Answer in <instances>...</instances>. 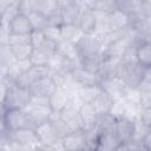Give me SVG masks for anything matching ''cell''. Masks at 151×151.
I'll return each instance as SVG.
<instances>
[{
	"instance_id": "6da1fadb",
	"label": "cell",
	"mask_w": 151,
	"mask_h": 151,
	"mask_svg": "<svg viewBox=\"0 0 151 151\" xmlns=\"http://www.w3.org/2000/svg\"><path fill=\"white\" fill-rule=\"evenodd\" d=\"M1 104L4 109H25L31 99L32 93L28 88L18 86L7 79L1 78Z\"/></svg>"
},
{
	"instance_id": "7a4b0ae2",
	"label": "cell",
	"mask_w": 151,
	"mask_h": 151,
	"mask_svg": "<svg viewBox=\"0 0 151 151\" xmlns=\"http://www.w3.org/2000/svg\"><path fill=\"white\" fill-rule=\"evenodd\" d=\"M1 126L14 131L24 127H35V124L25 109H4Z\"/></svg>"
},
{
	"instance_id": "3957f363",
	"label": "cell",
	"mask_w": 151,
	"mask_h": 151,
	"mask_svg": "<svg viewBox=\"0 0 151 151\" xmlns=\"http://www.w3.org/2000/svg\"><path fill=\"white\" fill-rule=\"evenodd\" d=\"M7 45L15 59H29L34 50L29 42V34H11Z\"/></svg>"
},
{
	"instance_id": "277c9868",
	"label": "cell",
	"mask_w": 151,
	"mask_h": 151,
	"mask_svg": "<svg viewBox=\"0 0 151 151\" xmlns=\"http://www.w3.org/2000/svg\"><path fill=\"white\" fill-rule=\"evenodd\" d=\"M122 145H123V142L119 138V136L116 133L114 129L103 130L99 132L96 150H107V151L120 150Z\"/></svg>"
},
{
	"instance_id": "5b68a950",
	"label": "cell",
	"mask_w": 151,
	"mask_h": 151,
	"mask_svg": "<svg viewBox=\"0 0 151 151\" xmlns=\"http://www.w3.org/2000/svg\"><path fill=\"white\" fill-rule=\"evenodd\" d=\"M59 117L72 131H79L84 129L81 117L79 113V107L73 104H68L65 109H63L59 112Z\"/></svg>"
},
{
	"instance_id": "8992f818",
	"label": "cell",
	"mask_w": 151,
	"mask_h": 151,
	"mask_svg": "<svg viewBox=\"0 0 151 151\" xmlns=\"http://www.w3.org/2000/svg\"><path fill=\"white\" fill-rule=\"evenodd\" d=\"M5 24H7V27L11 34H25L26 35V34H29L33 29L28 14L22 13V12H20L11 21L5 22Z\"/></svg>"
},
{
	"instance_id": "52a82bcc",
	"label": "cell",
	"mask_w": 151,
	"mask_h": 151,
	"mask_svg": "<svg viewBox=\"0 0 151 151\" xmlns=\"http://www.w3.org/2000/svg\"><path fill=\"white\" fill-rule=\"evenodd\" d=\"M57 88H58V85L54 81V79L51 76H47V77H42V78H39L38 80H35L33 83V85L31 86L29 91H31L32 96L50 97Z\"/></svg>"
},
{
	"instance_id": "ba28073f",
	"label": "cell",
	"mask_w": 151,
	"mask_h": 151,
	"mask_svg": "<svg viewBox=\"0 0 151 151\" xmlns=\"http://www.w3.org/2000/svg\"><path fill=\"white\" fill-rule=\"evenodd\" d=\"M72 78L76 80V83L79 85V87L83 86H91V85H97L100 83V79L98 74L81 65H79L73 72H72Z\"/></svg>"
},
{
	"instance_id": "9c48e42d",
	"label": "cell",
	"mask_w": 151,
	"mask_h": 151,
	"mask_svg": "<svg viewBox=\"0 0 151 151\" xmlns=\"http://www.w3.org/2000/svg\"><path fill=\"white\" fill-rule=\"evenodd\" d=\"M110 21V32L116 33H124L130 28V15L122 12L120 9H116L111 14H109Z\"/></svg>"
},
{
	"instance_id": "30bf717a",
	"label": "cell",
	"mask_w": 151,
	"mask_h": 151,
	"mask_svg": "<svg viewBox=\"0 0 151 151\" xmlns=\"http://www.w3.org/2000/svg\"><path fill=\"white\" fill-rule=\"evenodd\" d=\"M114 131L119 136L123 143L129 142L133 139L134 137V131H136V120H131L127 118H119L116 120L114 125Z\"/></svg>"
},
{
	"instance_id": "8fae6325",
	"label": "cell",
	"mask_w": 151,
	"mask_h": 151,
	"mask_svg": "<svg viewBox=\"0 0 151 151\" xmlns=\"http://www.w3.org/2000/svg\"><path fill=\"white\" fill-rule=\"evenodd\" d=\"M79 28L84 34H96L97 32V15L92 8L85 7L78 21Z\"/></svg>"
},
{
	"instance_id": "7c38bea8",
	"label": "cell",
	"mask_w": 151,
	"mask_h": 151,
	"mask_svg": "<svg viewBox=\"0 0 151 151\" xmlns=\"http://www.w3.org/2000/svg\"><path fill=\"white\" fill-rule=\"evenodd\" d=\"M99 85L101 86L103 90H105L106 92H109L114 99L123 98V94H124V92H125V90L127 87V85L119 77L103 79Z\"/></svg>"
},
{
	"instance_id": "4fadbf2b",
	"label": "cell",
	"mask_w": 151,
	"mask_h": 151,
	"mask_svg": "<svg viewBox=\"0 0 151 151\" xmlns=\"http://www.w3.org/2000/svg\"><path fill=\"white\" fill-rule=\"evenodd\" d=\"M63 149L64 150H85L86 149V142L83 134V130L79 131H71L68 134H66L61 139Z\"/></svg>"
},
{
	"instance_id": "5bb4252c",
	"label": "cell",
	"mask_w": 151,
	"mask_h": 151,
	"mask_svg": "<svg viewBox=\"0 0 151 151\" xmlns=\"http://www.w3.org/2000/svg\"><path fill=\"white\" fill-rule=\"evenodd\" d=\"M134 57L144 68L151 67V39L143 40L136 45Z\"/></svg>"
},
{
	"instance_id": "9a60e30c",
	"label": "cell",
	"mask_w": 151,
	"mask_h": 151,
	"mask_svg": "<svg viewBox=\"0 0 151 151\" xmlns=\"http://www.w3.org/2000/svg\"><path fill=\"white\" fill-rule=\"evenodd\" d=\"M73 94H70L67 91H65L63 87H58L51 96H50V105L52 107V110L57 113H59L63 109H65L70 99Z\"/></svg>"
},
{
	"instance_id": "2e32d148",
	"label": "cell",
	"mask_w": 151,
	"mask_h": 151,
	"mask_svg": "<svg viewBox=\"0 0 151 151\" xmlns=\"http://www.w3.org/2000/svg\"><path fill=\"white\" fill-rule=\"evenodd\" d=\"M79 113L81 117V122L85 127H91V126H97L98 119H99V113L94 109L92 104H83L79 107Z\"/></svg>"
},
{
	"instance_id": "e0dca14e",
	"label": "cell",
	"mask_w": 151,
	"mask_h": 151,
	"mask_svg": "<svg viewBox=\"0 0 151 151\" xmlns=\"http://www.w3.org/2000/svg\"><path fill=\"white\" fill-rule=\"evenodd\" d=\"M34 129H35L38 138H39V144H47V143H52L58 139L50 120L38 124Z\"/></svg>"
},
{
	"instance_id": "ac0fdd59",
	"label": "cell",
	"mask_w": 151,
	"mask_h": 151,
	"mask_svg": "<svg viewBox=\"0 0 151 151\" xmlns=\"http://www.w3.org/2000/svg\"><path fill=\"white\" fill-rule=\"evenodd\" d=\"M113 101H114V98L109 92H106L105 90L101 88V91L99 92L97 98L93 100L92 105L94 106V109L98 111L99 114H105V113L110 112Z\"/></svg>"
},
{
	"instance_id": "d6986e66",
	"label": "cell",
	"mask_w": 151,
	"mask_h": 151,
	"mask_svg": "<svg viewBox=\"0 0 151 151\" xmlns=\"http://www.w3.org/2000/svg\"><path fill=\"white\" fill-rule=\"evenodd\" d=\"M85 7L80 2H76L64 9H61L64 24H71V25H78V21L80 19V15L83 13V9Z\"/></svg>"
},
{
	"instance_id": "ffe728a7",
	"label": "cell",
	"mask_w": 151,
	"mask_h": 151,
	"mask_svg": "<svg viewBox=\"0 0 151 151\" xmlns=\"http://www.w3.org/2000/svg\"><path fill=\"white\" fill-rule=\"evenodd\" d=\"M57 54H59L60 57L66 58V59L80 61V55H79V51H78L77 44H73V42H70V41L60 40L58 42Z\"/></svg>"
},
{
	"instance_id": "44dd1931",
	"label": "cell",
	"mask_w": 151,
	"mask_h": 151,
	"mask_svg": "<svg viewBox=\"0 0 151 151\" xmlns=\"http://www.w3.org/2000/svg\"><path fill=\"white\" fill-rule=\"evenodd\" d=\"M100 91H101V86L99 84H97V85L79 87V90L77 91L76 94L83 104H92Z\"/></svg>"
},
{
	"instance_id": "7402d4cb",
	"label": "cell",
	"mask_w": 151,
	"mask_h": 151,
	"mask_svg": "<svg viewBox=\"0 0 151 151\" xmlns=\"http://www.w3.org/2000/svg\"><path fill=\"white\" fill-rule=\"evenodd\" d=\"M84 33L79 28L78 25H71V24H64L61 26V40L70 41L73 44H77L81 38Z\"/></svg>"
},
{
	"instance_id": "603a6c76",
	"label": "cell",
	"mask_w": 151,
	"mask_h": 151,
	"mask_svg": "<svg viewBox=\"0 0 151 151\" xmlns=\"http://www.w3.org/2000/svg\"><path fill=\"white\" fill-rule=\"evenodd\" d=\"M117 9L126 13L127 15H133L139 12L142 0H116Z\"/></svg>"
},
{
	"instance_id": "cb8c5ba5",
	"label": "cell",
	"mask_w": 151,
	"mask_h": 151,
	"mask_svg": "<svg viewBox=\"0 0 151 151\" xmlns=\"http://www.w3.org/2000/svg\"><path fill=\"white\" fill-rule=\"evenodd\" d=\"M28 18L31 20L33 29H45L50 26L48 17L39 11H32L28 13Z\"/></svg>"
},
{
	"instance_id": "d4e9b609",
	"label": "cell",
	"mask_w": 151,
	"mask_h": 151,
	"mask_svg": "<svg viewBox=\"0 0 151 151\" xmlns=\"http://www.w3.org/2000/svg\"><path fill=\"white\" fill-rule=\"evenodd\" d=\"M34 11H39V12L46 14L47 17H50L51 14H53L60 9H59L55 0H35V9Z\"/></svg>"
},
{
	"instance_id": "484cf974",
	"label": "cell",
	"mask_w": 151,
	"mask_h": 151,
	"mask_svg": "<svg viewBox=\"0 0 151 151\" xmlns=\"http://www.w3.org/2000/svg\"><path fill=\"white\" fill-rule=\"evenodd\" d=\"M29 60L32 63V66H46L50 64L51 57L46 54L41 48H34Z\"/></svg>"
},
{
	"instance_id": "4316f807",
	"label": "cell",
	"mask_w": 151,
	"mask_h": 151,
	"mask_svg": "<svg viewBox=\"0 0 151 151\" xmlns=\"http://www.w3.org/2000/svg\"><path fill=\"white\" fill-rule=\"evenodd\" d=\"M92 9L99 13L111 14L117 9V4H116V0H98Z\"/></svg>"
},
{
	"instance_id": "83f0119b",
	"label": "cell",
	"mask_w": 151,
	"mask_h": 151,
	"mask_svg": "<svg viewBox=\"0 0 151 151\" xmlns=\"http://www.w3.org/2000/svg\"><path fill=\"white\" fill-rule=\"evenodd\" d=\"M125 110H126V103L124 101V99L117 98V99H114L112 107H111L109 113L111 116H113L116 119H119V118H123L125 116Z\"/></svg>"
},
{
	"instance_id": "f1b7e54d",
	"label": "cell",
	"mask_w": 151,
	"mask_h": 151,
	"mask_svg": "<svg viewBox=\"0 0 151 151\" xmlns=\"http://www.w3.org/2000/svg\"><path fill=\"white\" fill-rule=\"evenodd\" d=\"M123 99L127 104L139 105V101H140V91L138 90V87H130V86H127L126 90H125V92H124V94H123Z\"/></svg>"
},
{
	"instance_id": "f546056e",
	"label": "cell",
	"mask_w": 151,
	"mask_h": 151,
	"mask_svg": "<svg viewBox=\"0 0 151 151\" xmlns=\"http://www.w3.org/2000/svg\"><path fill=\"white\" fill-rule=\"evenodd\" d=\"M46 39L47 38L45 35L44 29H32V32L29 33V42L34 48L41 47V45L45 42Z\"/></svg>"
},
{
	"instance_id": "4dcf8cb0",
	"label": "cell",
	"mask_w": 151,
	"mask_h": 151,
	"mask_svg": "<svg viewBox=\"0 0 151 151\" xmlns=\"http://www.w3.org/2000/svg\"><path fill=\"white\" fill-rule=\"evenodd\" d=\"M137 122L140 123L142 125L151 129V109L140 107L138 117H137Z\"/></svg>"
},
{
	"instance_id": "1f68e13d",
	"label": "cell",
	"mask_w": 151,
	"mask_h": 151,
	"mask_svg": "<svg viewBox=\"0 0 151 151\" xmlns=\"http://www.w3.org/2000/svg\"><path fill=\"white\" fill-rule=\"evenodd\" d=\"M45 31V35L47 39L59 42L61 40V27H57V26H48L47 28L44 29Z\"/></svg>"
},
{
	"instance_id": "d6a6232c",
	"label": "cell",
	"mask_w": 151,
	"mask_h": 151,
	"mask_svg": "<svg viewBox=\"0 0 151 151\" xmlns=\"http://www.w3.org/2000/svg\"><path fill=\"white\" fill-rule=\"evenodd\" d=\"M48 22L51 26H57V27H61L64 25V19H63V14L61 11H58L53 14H51L48 17Z\"/></svg>"
},
{
	"instance_id": "836d02e7",
	"label": "cell",
	"mask_w": 151,
	"mask_h": 151,
	"mask_svg": "<svg viewBox=\"0 0 151 151\" xmlns=\"http://www.w3.org/2000/svg\"><path fill=\"white\" fill-rule=\"evenodd\" d=\"M140 142H142V145H143V150L151 151V129L147 130V132L143 136Z\"/></svg>"
},
{
	"instance_id": "e575fe53",
	"label": "cell",
	"mask_w": 151,
	"mask_h": 151,
	"mask_svg": "<svg viewBox=\"0 0 151 151\" xmlns=\"http://www.w3.org/2000/svg\"><path fill=\"white\" fill-rule=\"evenodd\" d=\"M22 0H0V6H1V9L5 8V7H8V6H19L20 7V4H21Z\"/></svg>"
},
{
	"instance_id": "d590c367",
	"label": "cell",
	"mask_w": 151,
	"mask_h": 151,
	"mask_svg": "<svg viewBox=\"0 0 151 151\" xmlns=\"http://www.w3.org/2000/svg\"><path fill=\"white\" fill-rule=\"evenodd\" d=\"M55 1H57V5H58V7H59L60 11L77 2L76 0H55Z\"/></svg>"
},
{
	"instance_id": "8d00e7d4",
	"label": "cell",
	"mask_w": 151,
	"mask_h": 151,
	"mask_svg": "<svg viewBox=\"0 0 151 151\" xmlns=\"http://www.w3.org/2000/svg\"><path fill=\"white\" fill-rule=\"evenodd\" d=\"M145 81H147V83H150L151 84V67H147V68H145V71H144V78H143Z\"/></svg>"
},
{
	"instance_id": "74e56055",
	"label": "cell",
	"mask_w": 151,
	"mask_h": 151,
	"mask_svg": "<svg viewBox=\"0 0 151 151\" xmlns=\"http://www.w3.org/2000/svg\"><path fill=\"white\" fill-rule=\"evenodd\" d=\"M76 1H77V2H81V0H76Z\"/></svg>"
}]
</instances>
